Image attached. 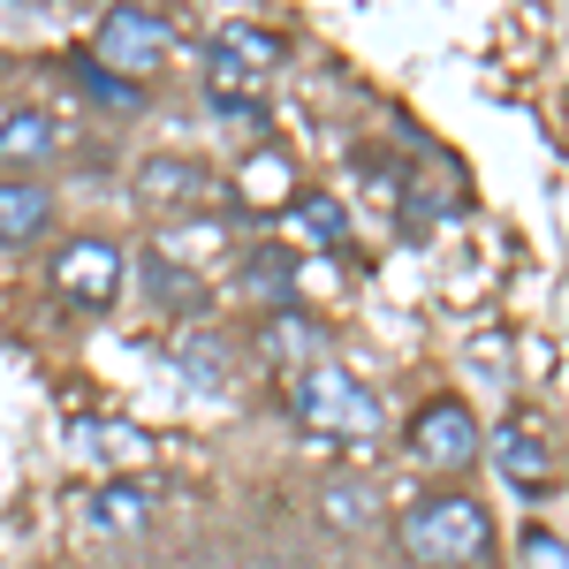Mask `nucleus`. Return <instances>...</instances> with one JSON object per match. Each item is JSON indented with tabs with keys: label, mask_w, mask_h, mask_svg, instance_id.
Segmentation results:
<instances>
[{
	"label": "nucleus",
	"mask_w": 569,
	"mask_h": 569,
	"mask_svg": "<svg viewBox=\"0 0 569 569\" xmlns=\"http://www.w3.org/2000/svg\"><path fill=\"white\" fill-rule=\"evenodd\" d=\"M525 569H569V547H562V531L531 525V531H525Z\"/></svg>",
	"instance_id": "obj_17"
},
{
	"label": "nucleus",
	"mask_w": 569,
	"mask_h": 569,
	"mask_svg": "<svg viewBox=\"0 0 569 569\" xmlns=\"http://www.w3.org/2000/svg\"><path fill=\"white\" fill-rule=\"evenodd\" d=\"M289 410H297V426H311V433H372L380 426L372 388L350 380L342 365H311L305 380L289 388Z\"/></svg>",
	"instance_id": "obj_2"
},
{
	"label": "nucleus",
	"mask_w": 569,
	"mask_h": 569,
	"mask_svg": "<svg viewBox=\"0 0 569 569\" xmlns=\"http://www.w3.org/2000/svg\"><path fill=\"white\" fill-rule=\"evenodd\" d=\"M137 198L144 206H190V198H206V168L198 160H152L137 176Z\"/></svg>",
	"instance_id": "obj_11"
},
{
	"label": "nucleus",
	"mask_w": 569,
	"mask_h": 569,
	"mask_svg": "<svg viewBox=\"0 0 569 569\" xmlns=\"http://www.w3.org/2000/svg\"><path fill=\"white\" fill-rule=\"evenodd\" d=\"M319 509H327V525H342V531H372L380 525V493L365 479H335L327 493H319Z\"/></svg>",
	"instance_id": "obj_13"
},
{
	"label": "nucleus",
	"mask_w": 569,
	"mask_h": 569,
	"mask_svg": "<svg viewBox=\"0 0 569 569\" xmlns=\"http://www.w3.org/2000/svg\"><path fill=\"white\" fill-rule=\"evenodd\" d=\"M53 144H61L53 107H8V114H0V160H8V168H23V160H53Z\"/></svg>",
	"instance_id": "obj_9"
},
{
	"label": "nucleus",
	"mask_w": 569,
	"mask_h": 569,
	"mask_svg": "<svg viewBox=\"0 0 569 569\" xmlns=\"http://www.w3.org/2000/svg\"><path fill=\"white\" fill-rule=\"evenodd\" d=\"M53 228V190L46 182H0V243H31Z\"/></svg>",
	"instance_id": "obj_10"
},
{
	"label": "nucleus",
	"mask_w": 569,
	"mask_h": 569,
	"mask_svg": "<svg viewBox=\"0 0 569 569\" xmlns=\"http://www.w3.org/2000/svg\"><path fill=\"white\" fill-rule=\"evenodd\" d=\"M122 281H130V259H122L114 236H69V243L53 251V289H61L69 305L107 311L122 297Z\"/></svg>",
	"instance_id": "obj_3"
},
{
	"label": "nucleus",
	"mask_w": 569,
	"mask_h": 569,
	"mask_svg": "<svg viewBox=\"0 0 569 569\" xmlns=\"http://www.w3.org/2000/svg\"><path fill=\"white\" fill-rule=\"evenodd\" d=\"M236 289H259L266 305H289L297 297V251H251V259H236Z\"/></svg>",
	"instance_id": "obj_12"
},
{
	"label": "nucleus",
	"mask_w": 569,
	"mask_h": 569,
	"mask_svg": "<svg viewBox=\"0 0 569 569\" xmlns=\"http://www.w3.org/2000/svg\"><path fill=\"white\" fill-rule=\"evenodd\" d=\"M289 228H297V243H311V251H342L350 243V206L335 190H297L289 198Z\"/></svg>",
	"instance_id": "obj_8"
},
{
	"label": "nucleus",
	"mask_w": 569,
	"mask_h": 569,
	"mask_svg": "<svg viewBox=\"0 0 569 569\" xmlns=\"http://www.w3.org/2000/svg\"><path fill=\"white\" fill-rule=\"evenodd\" d=\"M281 69V46L266 39V31H251V23H228L213 39V91L228 99V91H251L259 77H273Z\"/></svg>",
	"instance_id": "obj_6"
},
{
	"label": "nucleus",
	"mask_w": 569,
	"mask_h": 569,
	"mask_svg": "<svg viewBox=\"0 0 569 569\" xmlns=\"http://www.w3.org/2000/svg\"><path fill=\"white\" fill-rule=\"evenodd\" d=\"M395 547H402V562H418V569H471L493 547V517H486L479 493H426L418 509H402Z\"/></svg>",
	"instance_id": "obj_1"
},
{
	"label": "nucleus",
	"mask_w": 569,
	"mask_h": 569,
	"mask_svg": "<svg viewBox=\"0 0 569 569\" xmlns=\"http://www.w3.org/2000/svg\"><path fill=\"white\" fill-rule=\"evenodd\" d=\"M266 350L273 357H311V350H327V335H319L311 319H273V327H266Z\"/></svg>",
	"instance_id": "obj_16"
},
{
	"label": "nucleus",
	"mask_w": 569,
	"mask_h": 569,
	"mask_svg": "<svg viewBox=\"0 0 569 569\" xmlns=\"http://www.w3.org/2000/svg\"><path fill=\"white\" fill-rule=\"evenodd\" d=\"M493 471L517 486V493H547V486H555V448H547L539 426L509 418V426L493 433Z\"/></svg>",
	"instance_id": "obj_7"
},
{
	"label": "nucleus",
	"mask_w": 569,
	"mask_h": 569,
	"mask_svg": "<svg viewBox=\"0 0 569 569\" xmlns=\"http://www.w3.org/2000/svg\"><path fill=\"white\" fill-rule=\"evenodd\" d=\"M84 517H91V531H144L152 509H144L137 486H99V493L84 501Z\"/></svg>",
	"instance_id": "obj_14"
},
{
	"label": "nucleus",
	"mask_w": 569,
	"mask_h": 569,
	"mask_svg": "<svg viewBox=\"0 0 569 569\" xmlns=\"http://www.w3.org/2000/svg\"><path fill=\"white\" fill-rule=\"evenodd\" d=\"M144 281H152V305H160V311H198V305H206L198 273H190V266H168L160 251L144 259Z\"/></svg>",
	"instance_id": "obj_15"
},
{
	"label": "nucleus",
	"mask_w": 569,
	"mask_h": 569,
	"mask_svg": "<svg viewBox=\"0 0 569 569\" xmlns=\"http://www.w3.org/2000/svg\"><path fill=\"white\" fill-rule=\"evenodd\" d=\"M168 23L160 16H144V8H114L107 23H99V61L122 77V84H144L160 61H168Z\"/></svg>",
	"instance_id": "obj_4"
},
{
	"label": "nucleus",
	"mask_w": 569,
	"mask_h": 569,
	"mask_svg": "<svg viewBox=\"0 0 569 569\" xmlns=\"http://www.w3.org/2000/svg\"><path fill=\"white\" fill-rule=\"evenodd\" d=\"M410 456H426L433 471H463V463L479 456V410L456 402V395L426 402V410L410 418Z\"/></svg>",
	"instance_id": "obj_5"
}]
</instances>
